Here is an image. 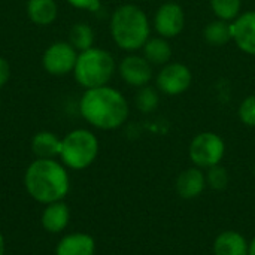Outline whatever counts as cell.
I'll use <instances>...</instances> for the list:
<instances>
[{"mask_svg":"<svg viewBox=\"0 0 255 255\" xmlns=\"http://www.w3.org/2000/svg\"><path fill=\"white\" fill-rule=\"evenodd\" d=\"M82 118L99 130L120 128L128 118L126 97L109 85L85 90L79 100Z\"/></svg>","mask_w":255,"mask_h":255,"instance_id":"6da1fadb","label":"cell"},{"mask_svg":"<svg viewBox=\"0 0 255 255\" xmlns=\"http://www.w3.org/2000/svg\"><path fill=\"white\" fill-rule=\"evenodd\" d=\"M28 196L42 205L64 200L70 191L67 167L57 158H36L24 173Z\"/></svg>","mask_w":255,"mask_h":255,"instance_id":"7a4b0ae2","label":"cell"},{"mask_svg":"<svg viewBox=\"0 0 255 255\" xmlns=\"http://www.w3.org/2000/svg\"><path fill=\"white\" fill-rule=\"evenodd\" d=\"M151 25L146 13L136 4H123L111 18V34L114 42L127 52L142 49L149 39Z\"/></svg>","mask_w":255,"mask_h":255,"instance_id":"3957f363","label":"cell"},{"mask_svg":"<svg viewBox=\"0 0 255 255\" xmlns=\"http://www.w3.org/2000/svg\"><path fill=\"white\" fill-rule=\"evenodd\" d=\"M115 73V60L111 52L102 48H90L78 54L73 75L85 90L108 85Z\"/></svg>","mask_w":255,"mask_h":255,"instance_id":"277c9868","label":"cell"},{"mask_svg":"<svg viewBox=\"0 0 255 255\" xmlns=\"http://www.w3.org/2000/svg\"><path fill=\"white\" fill-rule=\"evenodd\" d=\"M99 155L97 136L87 128H76L61 139L60 161L72 170L90 167Z\"/></svg>","mask_w":255,"mask_h":255,"instance_id":"5b68a950","label":"cell"},{"mask_svg":"<svg viewBox=\"0 0 255 255\" xmlns=\"http://www.w3.org/2000/svg\"><path fill=\"white\" fill-rule=\"evenodd\" d=\"M188 152L196 167L209 169L221 163L226 154V143L220 134L203 131L191 140Z\"/></svg>","mask_w":255,"mask_h":255,"instance_id":"8992f818","label":"cell"},{"mask_svg":"<svg viewBox=\"0 0 255 255\" xmlns=\"http://www.w3.org/2000/svg\"><path fill=\"white\" fill-rule=\"evenodd\" d=\"M78 52L69 42H54L49 45L42 57L43 69L54 76H64L73 72Z\"/></svg>","mask_w":255,"mask_h":255,"instance_id":"52a82bcc","label":"cell"},{"mask_svg":"<svg viewBox=\"0 0 255 255\" xmlns=\"http://www.w3.org/2000/svg\"><path fill=\"white\" fill-rule=\"evenodd\" d=\"M157 88L167 96H179L185 93L191 82L193 73L182 63H167L157 75Z\"/></svg>","mask_w":255,"mask_h":255,"instance_id":"ba28073f","label":"cell"},{"mask_svg":"<svg viewBox=\"0 0 255 255\" xmlns=\"http://www.w3.org/2000/svg\"><path fill=\"white\" fill-rule=\"evenodd\" d=\"M185 27V13L181 4L167 1L161 4L154 15V28L158 36L172 39L176 37Z\"/></svg>","mask_w":255,"mask_h":255,"instance_id":"9c48e42d","label":"cell"},{"mask_svg":"<svg viewBox=\"0 0 255 255\" xmlns=\"http://www.w3.org/2000/svg\"><path fill=\"white\" fill-rule=\"evenodd\" d=\"M120 76L131 87L140 88L148 85L152 78V64L143 55H127L118 66Z\"/></svg>","mask_w":255,"mask_h":255,"instance_id":"30bf717a","label":"cell"},{"mask_svg":"<svg viewBox=\"0 0 255 255\" xmlns=\"http://www.w3.org/2000/svg\"><path fill=\"white\" fill-rule=\"evenodd\" d=\"M232 40L245 54L255 55V10L241 13L232 22Z\"/></svg>","mask_w":255,"mask_h":255,"instance_id":"8fae6325","label":"cell"},{"mask_svg":"<svg viewBox=\"0 0 255 255\" xmlns=\"http://www.w3.org/2000/svg\"><path fill=\"white\" fill-rule=\"evenodd\" d=\"M70 221V209L64 200L54 202L49 205H45V209L40 215V224L42 229L51 235L63 233Z\"/></svg>","mask_w":255,"mask_h":255,"instance_id":"7c38bea8","label":"cell"},{"mask_svg":"<svg viewBox=\"0 0 255 255\" xmlns=\"http://www.w3.org/2000/svg\"><path fill=\"white\" fill-rule=\"evenodd\" d=\"M96 254V241L87 233H69L63 236L57 247L55 255H94Z\"/></svg>","mask_w":255,"mask_h":255,"instance_id":"4fadbf2b","label":"cell"},{"mask_svg":"<svg viewBox=\"0 0 255 255\" xmlns=\"http://www.w3.org/2000/svg\"><path fill=\"white\" fill-rule=\"evenodd\" d=\"M206 187V175L199 167H191L184 170L176 179V191L185 199L191 200L199 197Z\"/></svg>","mask_w":255,"mask_h":255,"instance_id":"5bb4252c","label":"cell"},{"mask_svg":"<svg viewBox=\"0 0 255 255\" xmlns=\"http://www.w3.org/2000/svg\"><path fill=\"white\" fill-rule=\"evenodd\" d=\"M250 244L247 239L233 230L223 232L214 242L215 255H248Z\"/></svg>","mask_w":255,"mask_h":255,"instance_id":"9a60e30c","label":"cell"},{"mask_svg":"<svg viewBox=\"0 0 255 255\" xmlns=\"http://www.w3.org/2000/svg\"><path fill=\"white\" fill-rule=\"evenodd\" d=\"M31 152L36 158H57L61 149V139L52 131H39L31 139Z\"/></svg>","mask_w":255,"mask_h":255,"instance_id":"2e32d148","label":"cell"},{"mask_svg":"<svg viewBox=\"0 0 255 255\" xmlns=\"http://www.w3.org/2000/svg\"><path fill=\"white\" fill-rule=\"evenodd\" d=\"M27 15L36 25H49L58 15V6L55 0H28Z\"/></svg>","mask_w":255,"mask_h":255,"instance_id":"e0dca14e","label":"cell"},{"mask_svg":"<svg viewBox=\"0 0 255 255\" xmlns=\"http://www.w3.org/2000/svg\"><path fill=\"white\" fill-rule=\"evenodd\" d=\"M143 57L154 66H164L170 63L172 58V46L166 37H149L142 48Z\"/></svg>","mask_w":255,"mask_h":255,"instance_id":"ac0fdd59","label":"cell"},{"mask_svg":"<svg viewBox=\"0 0 255 255\" xmlns=\"http://www.w3.org/2000/svg\"><path fill=\"white\" fill-rule=\"evenodd\" d=\"M203 37L212 46H224L232 40V24L217 18L203 28Z\"/></svg>","mask_w":255,"mask_h":255,"instance_id":"d6986e66","label":"cell"},{"mask_svg":"<svg viewBox=\"0 0 255 255\" xmlns=\"http://www.w3.org/2000/svg\"><path fill=\"white\" fill-rule=\"evenodd\" d=\"M69 43L79 52L93 48L94 45V31L85 22H76L69 31Z\"/></svg>","mask_w":255,"mask_h":255,"instance_id":"ffe728a7","label":"cell"},{"mask_svg":"<svg viewBox=\"0 0 255 255\" xmlns=\"http://www.w3.org/2000/svg\"><path fill=\"white\" fill-rule=\"evenodd\" d=\"M212 12L218 19L235 21L242 12V0H211Z\"/></svg>","mask_w":255,"mask_h":255,"instance_id":"44dd1931","label":"cell"},{"mask_svg":"<svg viewBox=\"0 0 255 255\" xmlns=\"http://www.w3.org/2000/svg\"><path fill=\"white\" fill-rule=\"evenodd\" d=\"M160 103V93L157 88L145 85L139 88V93L136 94V106L143 114H151L158 108Z\"/></svg>","mask_w":255,"mask_h":255,"instance_id":"7402d4cb","label":"cell"},{"mask_svg":"<svg viewBox=\"0 0 255 255\" xmlns=\"http://www.w3.org/2000/svg\"><path fill=\"white\" fill-rule=\"evenodd\" d=\"M206 184L212 190H217V191L224 190L229 185V172H227V169L220 166V164L209 167L208 173H206Z\"/></svg>","mask_w":255,"mask_h":255,"instance_id":"603a6c76","label":"cell"},{"mask_svg":"<svg viewBox=\"0 0 255 255\" xmlns=\"http://www.w3.org/2000/svg\"><path fill=\"white\" fill-rule=\"evenodd\" d=\"M238 114L244 124L255 127V94H251L242 100Z\"/></svg>","mask_w":255,"mask_h":255,"instance_id":"cb8c5ba5","label":"cell"},{"mask_svg":"<svg viewBox=\"0 0 255 255\" xmlns=\"http://www.w3.org/2000/svg\"><path fill=\"white\" fill-rule=\"evenodd\" d=\"M67 3L72 4L73 7H78V9L96 12V10H99L102 0H67Z\"/></svg>","mask_w":255,"mask_h":255,"instance_id":"d4e9b609","label":"cell"},{"mask_svg":"<svg viewBox=\"0 0 255 255\" xmlns=\"http://www.w3.org/2000/svg\"><path fill=\"white\" fill-rule=\"evenodd\" d=\"M10 78V64L7 63L6 58L0 57V88L7 84Z\"/></svg>","mask_w":255,"mask_h":255,"instance_id":"484cf974","label":"cell"},{"mask_svg":"<svg viewBox=\"0 0 255 255\" xmlns=\"http://www.w3.org/2000/svg\"><path fill=\"white\" fill-rule=\"evenodd\" d=\"M6 253V244H4V238L0 232V255H4Z\"/></svg>","mask_w":255,"mask_h":255,"instance_id":"4316f807","label":"cell"},{"mask_svg":"<svg viewBox=\"0 0 255 255\" xmlns=\"http://www.w3.org/2000/svg\"><path fill=\"white\" fill-rule=\"evenodd\" d=\"M248 255H255V238L250 242V250H248Z\"/></svg>","mask_w":255,"mask_h":255,"instance_id":"83f0119b","label":"cell"},{"mask_svg":"<svg viewBox=\"0 0 255 255\" xmlns=\"http://www.w3.org/2000/svg\"><path fill=\"white\" fill-rule=\"evenodd\" d=\"M254 175H255V166H254Z\"/></svg>","mask_w":255,"mask_h":255,"instance_id":"f1b7e54d","label":"cell"}]
</instances>
